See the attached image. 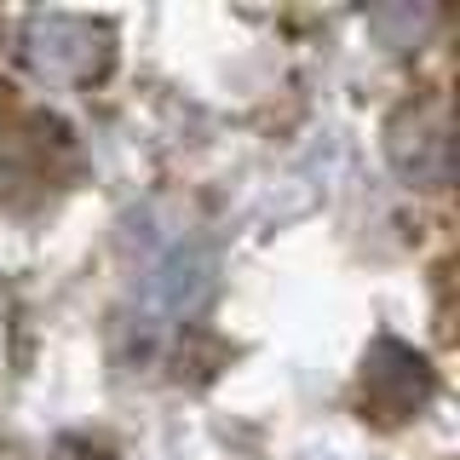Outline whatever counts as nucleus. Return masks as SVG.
Returning a JSON list of instances; mask_svg holds the SVG:
<instances>
[{
	"instance_id": "obj_1",
	"label": "nucleus",
	"mask_w": 460,
	"mask_h": 460,
	"mask_svg": "<svg viewBox=\"0 0 460 460\" xmlns=\"http://www.w3.org/2000/svg\"><path fill=\"white\" fill-rule=\"evenodd\" d=\"M98 29L86 18H64V12H47V18L29 23V58H35L47 75H86V64H93V47Z\"/></svg>"
},
{
	"instance_id": "obj_2",
	"label": "nucleus",
	"mask_w": 460,
	"mask_h": 460,
	"mask_svg": "<svg viewBox=\"0 0 460 460\" xmlns=\"http://www.w3.org/2000/svg\"><path fill=\"white\" fill-rule=\"evenodd\" d=\"M144 288H150V299H162L167 311H190L196 299L208 294V259H201L196 242H172V248L150 265Z\"/></svg>"
}]
</instances>
